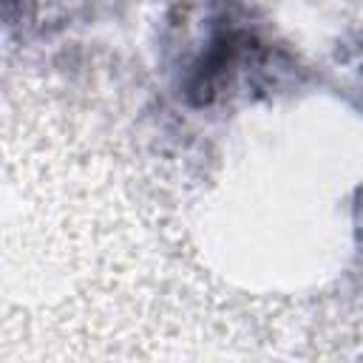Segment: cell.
I'll list each match as a JSON object with an SVG mask.
<instances>
[{
  "instance_id": "cell-1",
  "label": "cell",
  "mask_w": 363,
  "mask_h": 363,
  "mask_svg": "<svg viewBox=\"0 0 363 363\" xmlns=\"http://www.w3.org/2000/svg\"><path fill=\"white\" fill-rule=\"evenodd\" d=\"M238 60V34L235 31H221L210 40L207 51L201 54V60L196 62L193 68V77H190V85H187V94L193 102L204 105L210 102L213 91L218 88L221 77L230 71V65Z\"/></svg>"
}]
</instances>
